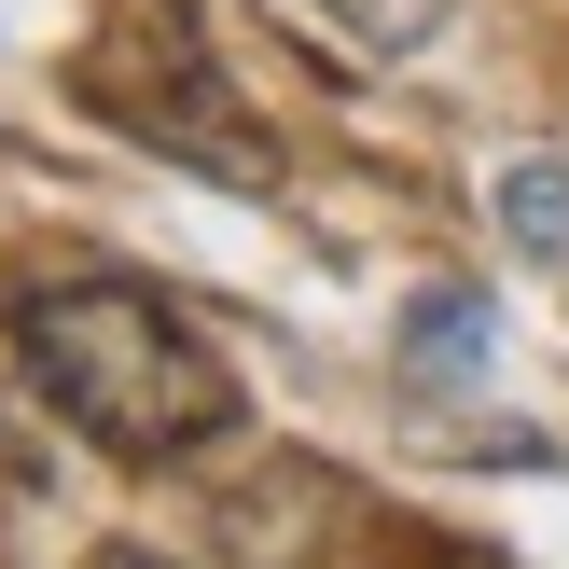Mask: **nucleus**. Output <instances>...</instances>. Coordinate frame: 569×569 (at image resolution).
Returning <instances> with one entry per match:
<instances>
[{
	"label": "nucleus",
	"instance_id": "f257e3e1",
	"mask_svg": "<svg viewBox=\"0 0 569 569\" xmlns=\"http://www.w3.org/2000/svg\"><path fill=\"white\" fill-rule=\"evenodd\" d=\"M14 361L98 459H181V445L237 431V376L222 348L139 278H56L14 306Z\"/></svg>",
	"mask_w": 569,
	"mask_h": 569
},
{
	"label": "nucleus",
	"instance_id": "f03ea898",
	"mask_svg": "<svg viewBox=\"0 0 569 569\" xmlns=\"http://www.w3.org/2000/svg\"><path fill=\"white\" fill-rule=\"evenodd\" d=\"M70 83H83L126 139H153L167 167H209V181H250V194L278 181V139L250 126V98L222 83L209 28H194L181 0H111L98 42L70 56Z\"/></svg>",
	"mask_w": 569,
	"mask_h": 569
},
{
	"label": "nucleus",
	"instance_id": "7ed1b4c3",
	"mask_svg": "<svg viewBox=\"0 0 569 569\" xmlns=\"http://www.w3.org/2000/svg\"><path fill=\"white\" fill-rule=\"evenodd\" d=\"M500 237H515V250H542V264H569V167H556V153L500 167Z\"/></svg>",
	"mask_w": 569,
	"mask_h": 569
},
{
	"label": "nucleus",
	"instance_id": "20e7f679",
	"mask_svg": "<svg viewBox=\"0 0 569 569\" xmlns=\"http://www.w3.org/2000/svg\"><path fill=\"white\" fill-rule=\"evenodd\" d=\"M306 14H320L333 42H361V56H417L445 28V0H306Z\"/></svg>",
	"mask_w": 569,
	"mask_h": 569
},
{
	"label": "nucleus",
	"instance_id": "39448f33",
	"mask_svg": "<svg viewBox=\"0 0 569 569\" xmlns=\"http://www.w3.org/2000/svg\"><path fill=\"white\" fill-rule=\"evenodd\" d=\"M403 348H417V376H472V361H487V306H472V292H417Z\"/></svg>",
	"mask_w": 569,
	"mask_h": 569
},
{
	"label": "nucleus",
	"instance_id": "423d86ee",
	"mask_svg": "<svg viewBox=\"0 0 569 569\" xmlns=\"http://www.w3.org/2000/svg\"><path fill=\"white\" fill-rule=\"evenodd\" d=\"M83 569H181V556H167V542H98Z\"/></svg>",
	"mask_w": 569,
	"mask_h": 569
}]
</instances>
